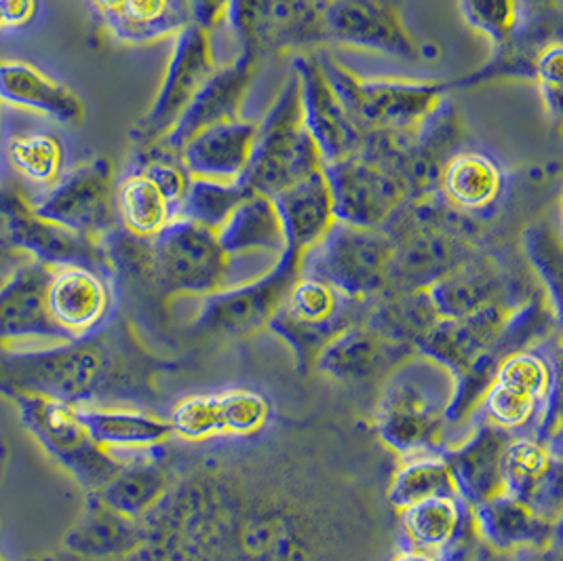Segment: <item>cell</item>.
<instances>
[{
  "mask_svg": "<svg viewBox=\"0 0 563 561\" xmlns=\"http://www.w3.org/2000/svg\"><path fill=\"white\" fill-rule=\"evenodd\" d=\"M154 361L128 323H106L85 338L38 349L0 344V397H47L73 406L151 399Z\"/></svg>",
  "mask_w": 563,
  "mask_h": 561,
  "instance_id": "6da1fadb",
  "label": "cell"
},
{
  "mask_svg": "<svg viewBox=\"0 0 563 561\" xmlns=\"http://www.w3.org/2000/svg\"><path fill=\"white\" fill-rule=\"evenodd\" d=\"M456 393L454 374L422 353H411L386 374L376 406V433L406 457L441 454L448 409Z\"/></svg>",
  "mask_w": 563,
  "mask_h": 561,
  "instance_id": "7a4b0ae2",
  "label": "cell"
},
{
  "mask_svg": "<svg viewBox=\"0 0 563 561\" xmlns=\"http://www.w3.org/2000/svg\"><path fill=\"white\" fill-rule=\"evenodd\" d=\"M317 59L363 138L418 128L452 91L450 80L358 77L328 50H317Z\"/></svg>",
  "mask_w": 563,
  "mask_h": 561,
  "instance_id": "3957f363",
  "label": "cell"
},
{
  "mask_svg": "<svg viewBox=\"0 0 563 561\" xmlns=\"http://www.w3.org/2000/svg\"><path fill=\"white\" fill-rule=\"evenodd\" d=\"M321 167L323 158L302 117L300 82L291 70L275 102L257 121L254 151L241 182L252 193L273 199L287 186L321 172Z\"/></svg>",
  "mask_w": 563,
  "mask_h": 561,
  "instance_id": "277c9868",
  "label": "cell"
},
{
  "mask_svg": "<svg viewBox=\"0 0 563 561\" xmlns=\"http://www.w3.org/2000/svg\"><path fill=\"white\" fill-rule=\"evenodd\" d=\"M393 239L385 229L333 222L300 260V277L323 280L355 300H372L388 283Z\"/></svg>",
  "mask_w": 563,
  "mask_h": 561,
  "instance_id": "5b68a950",
  "label": "cell"
},
{
  "mask_svg": "<svg viewBox=\"0 0 563 561\" xmlns=\"http://www.w3.org/2000/svg\"><path fill=\"white\" fill-rule=\"evenodd\" d=\"M30 437L49 459L62 466L85 492H98L125 464L103 450L87 431L80 409L47 397L13 399Z\"/></svg>",
  "mask_w": 563,
  "mask_h": 561,
  "instance_id": "8992f818",
  "label": "cell"
},
{
  "mask_svg": "<svg viewBox=\"0 0 563 561\" xmlns=\"http://www.w3.org/2000/svg\"><path fill=\"white\" fill-rule=\"evenodd\" d=\"M367 305L369 300L349 298L323 280L298 277L268 330L287 342L298 370L307 374L333 338L365 319Z\"/></svg>",
  "mask_w": 563,
  "mask_h": 561,
  "instance_id": "52a82bcc",
  "label": "cell"
},
{
  "mask_svg": "<svg viewBox=\"0 0 563 561\" xmlns=\"http://www.w3.org/2000/svg\"><path fill=\"white\" fill-rule=\"evenodd\" d=\"M321 0H231L224 20L241 53L264 59L279 53H308L330 45Z\"/></svg>",
  "mask_w": 563,
  "mask_h": 561,
  "instance_id": "ba28073f",
  "label": "cell"
},
{
  "mask_svg": "<svg viewBox=\"0 0 563 561\" xmlns=\"http://www.w3.org/2000/svg\"><path fill=\"white\" fill-rule=\"evenodd\" d=\"M300 252L285 248L264 275L203 296L192 328L227 338H241L268 328L287 292L300 277Z\"/></svg>",
  "mask_w": 563,
  "mask_h": 561,
  "instance_id": "9c48e42d",
  "label": "cell"
},
{
  "mask_svg": "<svg viewBox=\"0 0 563 561\" xmlns=\"http://www.w3.org/2000/svg\"><path fill=\"white\" fill-rule=\"evenodd\" d=\"M216 68L209 34L195 24L181 28L153 103L129 131L135 153L153 148L169 135Z\"/></svg>",
  "mask_w": 563,
  "mask_h": 561,
  "instance_id": "30bf717a",
  "label": "cell"
},
{
  "mask_svg": "<svg viewBox=\"0 0 563 561\" xmlns=\"http://www.w3.org/2000/svg\"><path fill=\"white\" fill-rule=\"evenodd\" d=\"M335 222L383 229L410 201L399 176L374 156L358 153L323 163Z\"/></svg>",
  "mask_w": 563,
  "mask_h": 561,
  "instance_id": "8fae6325",
  "label": "cell"
},
{
  "mask_svg": "<svg viewBox=\"0 0 563 561\" xmlns=\"http://www.w3.org/2000/svg\"><path fill=\"white\" fill-rule=\"evenodd\" d=\"M0 222L4 229V243L30 262L47 268L78 264L112 277V266L102 241L41 218L22 193L0 188Z\"/></svg>",
  "mask_w": 563,
  "mask_h": 561,
  "instance_id": "7c38bea8",
  "label": "cell"
},
{
  "mask_svg": "<svg viewBox=\"0 0 563 561\" xmlns=\"http://www.w3.org/2000/svg\"><path fill=\"white\" fill-rule=\"evenodd\" d=\"M114 188V165L106 156H96L64 174L45 195L30 204L41 218L102 241L119 227Z\"/></svg>",
  "mask_w": 563,
  "mask_h": 561,
  "instance_id": "4fadbf2b",
  "label": "cell"
},
{
  "mask_svg": "<svg viewBox=\"0 0 563 561\" xmlns=\"http://www.w3.org/2000/svg\"><path fill=\"white\" fill-rule=\"evenodd\" d=\"M558 312L549 305L544 294H534L523 305L515 307L486 353L477 359L461 376H456V393L448 409V427L466 422L484 399L489 384L494 383L498 365L517 351L544 340L558 323Z\"/></svg>",
  "mask_w": 563,
  "mask_h": 561,
  "instance_id": "5bb4252c",
  "label": "cell"
},
{
  "mask_svg": "<svg viewBox=\"0 0 563 561\" xmlns=\"http://www.w3.org/2000/svg\"><path fill=\"white\" fill-rule=\"evenodd\" d=\"M330 45L416 62L420 47L404 22L399 0H325Z\"/></svg>",
  "mask_w": 563,
  "mask_h": 561,
  "instance_id": "9a60e30c",
  "label": "cell"
},
{
  "mask_svg": "<svg viewBox=\"0 0 563 561\" xmlns=\"http://www.w3.org/2000/svg\"><path fill=\"white\" fill-rule=\"evenodd\" d=\"M110 279L102 271L78 264L49 268L45 305L64 338H85L110 321L114 307Z\"/></svg>",
  "mask_w": 563,
  "mask_h": 561,
  "instance_id": "2e32d148",
  "label": "cell"
},
{
  "mask_svg": "<svg viewBox=\"0 0 563 561\" xmlns=\"http://www.w3.org/2000/svg\"><path fill=\"white\" fill-rule=\"evenodd\" d=\"M291 70L300 82L302 117L323 163L361 151L363 133L351 121L328 77L321 70L317 52L296 53Z\"/></svg>",
  "mask_w": 563,
  "mask_h": 561,
  "instance_id": "e0dca14e",
  "label": "cell"
},
{
  "mask_svg": "<svg viewBox=\"0 0 563 561\" xmlns=\"http://www.w3.org/2000/svg\"><path fill=\"white\" fill-rule=\"evenodd\" d=\"M271 418L268 402L247 388H232L213 395L186 397L169 416L174 435L188 441L209 437H250L266 427Z\"/></svg>",
  "mask_w": 563,
  "mask_h": 561,
  "instance_id": "ac0fdd59",
  "label": "cell"
},
{
  "mask_svg": "<svg viewBox=\"0 0 563 561\" xmlns=\"http://www.w3.org/2000/svg\"><path fill=\"white\" fill-rule=\"evenodd\" d=\"M257 68L260 59L241 52L229 66L216 68L195 96V100L184 110L176 128L156 146L178 156L179 148L203 129L239 121L241 108L254 85Z\"/></svg>",
  "mask_w": 563,
  "mask_h": 561,
  "instance_id": "d6986e66",
  "label": "cell"
},
{
  "mask_svg": "<svg viewBox=\"0 0 563 561\" xmlns=\"http://www.w3.org/2000/svg\"><path fill=\"white\" fill-rule=\"evenodd\" d=\"M562 41V9L521 11L511 36L492 47L486 64L450 80V89H473L492 80H534L540 53Z\"/></svg>",
  "mask_w": 563,
  "mask_h": 561,
  "instance_id": "ffe728a7",
  "label": "cell"
},
{
  "mask_svg": "<svg viewBox=\"0 0 563 561\" xmlns=\"http://www.w3.org/2000/svg\"><path fill=\"white\" fill-rule=\"evenodd\" d=\"M500 475L505 494L538 515L560 521L562 462L549 443L530 437H511L503 452Z\"/></svg>",
  "mask_w": 563,
  "mask_h": 561,
  "instance_id": "44dd1931",
  "label": "cell"
},
{
  "mask_svg": "<svg viewBox=\"0 0 563 561\" xmlns=\"http://www.w3.org/2000/svg\"><path fill=\"white\" fill-rule=\"evenodd\" d=\"M146 542V521L110 507L96 492H85L82 510L64 536V549L80 560H125Z\"/></svg>",
  "mask_w": 563,
  "mask_h": 561,
  "instance_id": "7402d4cb",
  "label": "cell"
},
{
  "mask_svg": "<svg viewBox=\"0 0 563 561\" xmlns=\"http://www.w3.org/2000/svg\"><path fill=\"white\" fill-rule=\"evenodd\" d=\"M49 268L24 262L9 273L0 285V344L18 346L20 342L68 340L53 326L45 305V285Z\"/></svg>",
  "mask_w": 563,
  "mask_h": 561,
  "instance_id": "603a6c76",
  "label": "cell"
},
{
  "mask_svg": "<svg viewBox=\"0 0 563 561\" xmlns=\"http://www.w3.org/2000/svg\"><path fill=\"white\" fill-rule=\"evenodd\" d=\"M512 308L489 305L464 317H439L435 326L418 342L416 351L448 367L456 378L486 353L505 328Z\"/></svg>",
  "mask_w": 563,
  "mask_h": 561,
  "instance_id": "cb8c5ba5",
  "label": "cell"
},
{
  "mask_svg": "<svg viewBox=\"0 0 563 561\" xmlns=\"http://www.w3.org/2000/svg\"><path fill=\"white\" fill-rule=\"evenodd\" d=\"M507 174L503 165L484 151L462 148L443 165L437 197L466 218H487L503 201Z\"/></svg>",
  "mask_w": 563,
  "mask_h": 561,
  "instance_id": "d4e9b609",
  "label": "cell"
},
{
  "mask_svg": "<svg viewBox=\"0 0 563 561\" xmlns=\"http://www.w3.org/2000/svg\"><path fill=\"white\" fill-rule=\"evenodd\" d=\"M411 353L416 351L388 340L361 321L333 338L317 359L314 367L338 383L363 384L386 376Z\"/></svg>",
  "mask_w": 563,
  "mask_h": 561,
  "instance_id": "484cf974",
  "label": "cell"
},
{
  "mask_svg": "<svg viewBox=\"0 0 563 561\" xmlns=\"http://www.w3.org/2000/svg\"><path fill=\"white\" fill-rule=\"evenodd\" d=\"M0 106L45 117L59 125H80L85 103L77 94L24 59H0Z\"/></svg>",
  "mask_w": 563,
  "mask_h": 561,
  "instance_id": "4316f807",
  "label": "cell"
},
{
  "mask_svg": "<svg viewBox=\"0 0 563 561\" xmlns=\"http://www.w3.org/2000/svg\"><path fill=\"white\" fill-rule=\"evenodd\" d=\"M471 513L484 544L503 556L544 549L558 540L560 521L538 515L505 492L471 507Z\"/></svg>",
  "mask_w": 563,
  "mask_h": 561,
  "instance_id": "83f0119b",
  "label": "cell"
},
{
  "mask_svg": "<svg viewBox=\"0 0 563 561\" xmlns=\"http://www.w3.org/2000/svg\"><path fill=\"white\" fill-rule=\"evenodd\" d=\"M256 121H231L192 135L178 151L190 178L236 182L247 169L256 142Z\"/></svg>",
  "mask_w": 563,
  "mask_h": 561,
  "instance_id": "f1b7e54d",
  "label": "cell"
},
{
  "mask_svg": "<svg viewBox=\"0 0 563 561\" xmlns=\"http://www.w3.org/2000/svg\"><path fill=\"white\" fill-rule=\"evenodd\" d=\"M511 437V433L484 422L464 443L441 452L464 505L475 507L503 492L500 460Z\"/></svg>",
  "mask_w": 563,
  "mask_h": 561,
  "instance_id": "f546056e",
  "label": "cell"
},
{
  "mask_svg": "<svg viewBox=\"0 0 563 561\" xmlns=\"http://www.w3.org/2000/svg\"><path fill=\"white\" fill-rule=\"evenodd\" d=\"M507 289L505 271L492 257L477 252L433 283L429 296L439 317L454 319L489 305H509Z\"/></svg>",
  "mask_w": 563,
  "mask_h": 561,
  "instance_id": "4dcf8cb0",
  "label": "cell"
},
{
  "mask_svg": "<svg viewBox=\"0 0 563 561\" xmlns=\"http://www.w3.org/2000/svg\"><path fill=\"white\" fill-rule=\"evenodd\" d=\"M282 220L285 248L300 254L310 250L335 222L332 195L321 172L310 174L273 197Z\"/></svg>",
  "mask_w": 563,
  "mask_h": 561,
  "instance_id": "1f68e13d",
  "label": "cell"
},
{
  "mask_svg": "<svg viewBox=\"0 0 563 561\" xmlns=\"http://www.w3.org/2000/svg\"><path fill=\"white\" fill-rule=\"evenodd\" d=\"M78 409L93 441L117 457L123 452H148L174 435L169 420L144 409L125 406H80Z\"/></svg>",
  "mask_w": 563,
  "mask_h": 561,
  "instance_id": "d6a6232c",
  "label": "cell"
},
{
  "mask_svg": "<svg viewBox=\"0 0 563 561\" xmlns=\"http://www.w3.org/2000/svg\"><path fill=\"white\" fill-rule=\"evenodd\" d=\"M100 20L117 43L131 47L176 36L181 28L190 24L184 0H119Z\"/></svg>",
  "mask_w": 563,
  "mask_h": 561,
  "instance_id": "836d02e7",
  "label": "cell"
},
{
  "mask_svg": "<svg viewBox=\"0 0 563 561\" xmlns=\"http://www.w3.org/2000/svg\"><path fill=\"white\" fill-rule=\"evenodd\" d=\"M439 319L429 289H385L369 300L365 323L388 340L413 349Z\"/></svg>",
  "mask_w": 563,
  "mask_h": 561,
  "instance_id": "e575fe53",
  "label": "cell"
},
{
  "mask_svg": "<svg viewBox=\"0 0 563 561\" xmlns=\"http://www.w3.org/2000/svg\"><path fill=\"white\" fill-rule=\"evenodd\" d=\"M218 241L229 257L256 252L282 255L285 234L275 201L266 195H250L218 230Z\"/></svg>",
  "mask_w": 563,
  "mask_h": 561,
  "instance_id": "d590c367",
  "label": "cell"
},
{
  "mask_svg": "<svg viewBox=\"0 0 563 561\" xmlns=\"http://www.w3.org/2000/svg\"><path fill=\"white\" fill-rule=\"evenodd\" d=\"M119 229L135 239H153L176 220V209L144 172L131 167L114 188Z\"/></svg>",
  "mask_w": 563,
  "mask_h": 561,
  "instance_id": "8d00e7d4",
  "label": "cell"
},
{
  "mask_svg": "<svg viewBox=\"0 0 563 561\" xmlns=\"http://www.w3.org/2000/svg\"><path fill=\"white\" fill-rule=\"evenodd\" d=\"M167 473L156 460H125L121 471L96 494L121 513L146 519L167 494Z\"/></svg>",
  "mask_w": 563,
  "mask_h": 561,
  "instance_id": "74e56055",
  "label": "cell"
},
{
  "mask_svg": "<svg viewBox=\"0 0 563 561\" xmlns=\"http://www.w3.org/2000/svg\"><path fill=\"white\" fill-rule=\"evenodd\" d=\"M0 146L9 167L30 184L49 190L66 174V151L52 131H20Z\"/></svg>",
  "mask_w": 563,
  "mask_h": 561,
  "instance_id": "f35d334b",
  "label": "cell"
},
{
  "mask_svg": "<svg viewBox=\"0 0 563 561\" xmlns=\"http://www.w3.org/2000/svg\"><path fill=\"white\" fill-rule=\"evenodd\" d=\"M464 507L456 496H437L401 509V530L410 549L435 556L456 532Z\"/></svg>",
  "mask_w": 563,
  "mask_h": 561,
  "instance_id": "ab89813d",
  "label": "cell"
},
{
  "mask_svg": "<svg viewBox=\"0 0 563 561\" xmlns=\"http://www.w3.org/2000/svg\"><path fill=\"white\" fill-rule=\"evenodd\" d=\"M437 496L459 498L450 466L441 454L406 459L388 485V501L399 510Z\"/></svg>",
  "mask_w": 563,
  "mask_h": 561,
  "instance_id": "60d3db41",
  "label": "cell"
},
{
  "mask_svg": "<svg viewBox=\"0 0 563 561\" xmlns=\"http://www.w3.org/2000/svg\"><path fill=\"white\" fill-rule=\"evenodd\" d=\"M250 195L254 193L241 179L218 182V179L190 178L184 201L179 205L178 218L218 232L231 218L232 211Z\"/></svg>",
  "mask_w": 563,
  "mask_h": 561,
  "instance_id": "b9f144b4",
  "label": "cell"
},
{
  "mask_svg": "<svg viewBox=\"0 0 563 561\" xmlns=\"http://www.w3.org/2000/svg\"><path fill=\"white\" fill-rule=\"evenodd\" d=\"M523 254L544 283V296L560 317L562 307V239L549 220H538L521 234Z\"/></svg>",
  "mask_w": 563,
  "mask_h": 561,
  "instance_id": "7bdbcfd3",
  "label": "cell"
},
{
  "mask_svg": "<svg viewBox=\"0 0 563 561\" xmlns=\"http://www.w3.org/2000/svg\"><path fill=\"white\" fill-rule=\"evenodd\" d=\"M494 383L526 393L542 404H547L558 393L555 372L551 370L549 361L530 349L517 351L505 359L496 370Z\"/></svg>",
  "mask_w": 563,
  "mask_h": 561,
  "instance_id": "ee69618b",
  "label": "cell"
},
{
  "mask_svg": "<svg viewBox=\"0 0 563 561\" xmlns=\"http://www.w3.org/2000/svg\"><path fill=\"white\" fill-rule=\"evenodd\" d=\"M544 406L547 404L538 402L526 393H519L505 384L492 383L477 409L484 411L486 422L507 433H512V431L526 429Z\"/></svg>",
  "mask_w": 563,
  "mask_h": 561,
  "instance_id": "f6af8a7d",
  "label": "cell"
},
{
  "mask_svg": "<svg viewBox=\"0 0 563 561\" xmlns=\"http://www.w3.org/2000/svg\"><path fill=\"white\" fill-rule=\"evenodd\" d=\"M464 24L486 36L492 47L505 43L519 22V0H459Z\"/></svg>",
  "mask_w": 563,
  "mask_h": 561,
  "instance_id": "bcb514c9",
  "label": "cell"
},
{
  "mask_svg": "<svg viewBox=\"0 0 563 561\" xmlns=\"http://www.w3.org/2000/svg\"><path fill=\"white\" fill-rule=\"evenodd\" d=\"M562 41L549 45L538 57L534 75L544 112L555 133L562 129Z\"/></svg>",
  "mask_w": 563,
  "mask_h": 561,
  "instance_id": "7dc6e473",
  "label": "cell"
},
{
  "mask_svg": "<svg viewBox=\"0 0 563 561\" xmlns=\"http://www.w3.org/2000/svg\"><path fill=\"white\" fill-rule=\"evenodd\" d=\"M484 547L486 544L477 535L471 507L466 505L456 532L437 551L435 558L439 561H475L484 551Z\"/></svg>",
  "mask_w": 563,
  "mask_h": 561,
  "instance_id": "c3c4849f",
  "label": "cell"
},
{
  "mask_svg": "<svg viewBox=\"0 0 563 561\" xmlns=\"http://www.w3.org/2000/svg\"><path fill=\"white\" fill-rule=\"evenodd\" d=\"M38 0H0V28L9 32L26 30L34 24Z\"/></svg>",
  "mask_w": 563,
  "mask_h": 561,
  "instance_id": "681fc988",
  "label": "cell"
},
{
  "mask_svg": "<svg viewBox=\"0 0 563 561\" xmlns=\"http://www.w3.org/2000/svg\"><path fill=\"white\" fill-rule=\"evenodd\" d=\"M186 9H188V18L190 24L201 28L203 32H211L218 26L224 15H227V7L231 0H184Z\"/></svg>",
  "mask_w": 563,
  "mask_h": 561,
  "instance_id": "f907efd6",
  "label": "cell"
},
{
  "mask_svg": "<svg viewBox=\"0 0 563 561\" xmlns=\"http://www.w3.org/2000/svg\"><path fill=\"white\" fill-rule=\"evenodd\" d=\"M521 11H547L562 9V0H519Z\"/></svg>",
  "mask_w": 563,
  "mask_h": 561,
  "instance_id": "816d5d0a",
  "label": "cell"
},
{
  "mask_svg": "<svg viewBox=\"0 0 563 561\" xmlns=\"http://www.w3.org/2000/svg\"><path fill=\"white\" fill-rule=\"evenodd\" d=\"M390 561H439L433 553L427 551H418V549H404L399 551Z\"/></svg>",
  "mask_w": 563,
  "mask_h": 561,
  "instance_id": "f5cc1de1",
  "label": "cell"
},
{
  "mask_svg": "<svg viewBox=\"0 0 563 561\" xmlns=\"http://www.w3.org/2000/svg\"><path fill=\"white\" fill-rule=\"evenodd\" d=\"M475 561H512L511 556H503V553H496L492 549L484 547V551L479 553V558Z\"/></svg>",
  "mask_w": 563,
  "mask_h": 561,
  "instance_id": "db71d44e",
  "label": "cell"
},
{
  "mask_svg": "<svg viewBox=\"0 0 563 561\" xmlns=\"http://www.w3.org/2000/svg\"><path fill=\"white\" fill-rule=\"evenodd\" d=\"M15 255L22 257L18 252H13L4 241H0V262H15Z\"/></svg>",
  "mask_w": 563,
  "mask_h": 561,
  "instance_id": "11a10c76",
  "label": "cell"
},
{
  "mask_svg": "<svg viewBox=\"0 0 563 561\" xmlns=\"http://www.w3.org/2000/svg\"><path fill=\"white\" fill-rule=\"evenodd\" d=\"M7 462H9V448H7V441L0 437V480H2V475H4Z\"/></svg>",
  "mask_w": 563,
  "mask_h": 561,
  "instance_id": "9f6ffc18",
  "label": "cell"
},
{
  "mask_svg": "<svg viewBox=\"0 0 563 561\" xmlns=\"http://www.w3.org/2000/svg\"><path fill=\"white\" fill-rule=\"evenodd\" d=\"M9 273H11V271H7V273H0V285H2V280L9 277Z\"/></svg>",
  "mask_w": 563,
  "mask_h": 561,
  "instance_id": "6f0895ef",
  "label": "cell"
},
{
  "mask_svg": "<svg viewBox=\"0 0 563 561\" xmlns=\"http://www.w3.org/2000/svg\"><path fill=\"white\" fill-rule=\"evenodd\" d=\"M2 108V106H0ZM0 123H2V119H0ZM0 144H2V128H0Z\"/></svg>",
  "mask_w": 563,
  "mask_h": 561,
  "instance_id": "680465c9",
  "label": "cell"
},
{
  "mask_svg": "<svg viewBox=\"0 0 563 561\" xmlns=\"http://www.w3.org/2000/svg\"><path fill=\"white\" fill-rule=\"evenodd\" d=\"M0 561H9V560H7V558H4V556H2V553H0Z\"/></svg>",
  "mask_w": 563,
  "mask_h": 561,
  "instance_id": "91938a15",
  "label": "cell"
},
{
  "mask_svg": "<svg viewBox=\"0 0 563 561\" xmlns=\"http://www.w3.org/2000/svg\"><path fill=\"white\" fill-rule=\"evenodd\" d=\"M0 32H2V28H0Z\"/></svg>",
  "mask_w": 563,
  "mask_h": 561,
  "instance_id": "94428289",
  "label": "cell"
},
{
  "mask_svg": "<svg viewBox=\"0 0 563 561\" xmlns=\"http://www.w3.org/2000/svg\"><path fill=\"white\" fill-rule=\"evenodd\" d=\"M321 2H325V0H321Z\"/></svg>",
  "mask_w": 563,
  "mask_h": 561,
  "instance_id": "6125c7cd",
  "label": "cell"
}]
</instances>
